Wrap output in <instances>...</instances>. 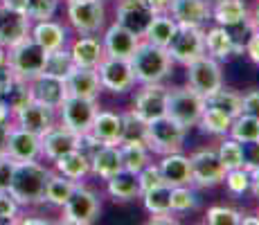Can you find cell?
<instances>
[{
    "instance_id": "1f68e13d",
    "label": "cell",
    "mask_w": 259,
    "mask_h": 225,
    "mask_svg": "<svg viewBox=\"0 0 259 225\" xmlns=\"http://www.w3.org/2000/svg\"><path fill=\"white\" fill-rule=\"evenodd\" d=\"M176 27H178V23L174 21L169 14H153L151 23H149L147 32H144V41L160 45V48H167L169 38L174 36Z\"/></svg>"
},
{
    "instance_id": "3957f363",
    "label": "cell",
    "mask_w": 259,
    "mask_h": 225,
    "mask_svg": "<svg viewBox=\"0 0 259 225\" xmlns=\"http://www.w3.org/2000/svg\"><path fill=\"white\" fill-rule=\"evenodd\" d=\"M185 126L171 119L169 115H162L158 119L147 122V133H144V144L149 151L167 156V153L181 151L183 142H185Z\"/></svg>"
},
{
    "instance_id": "f6af8a7d",
    "label": "cell",
    "mask_w": 259,
    "mask_h": 225,
    "mask_svg": "<svg viewBox=\"0 0 259 225\" xmlns=\"http://www.w3.org/2000/svg\"><path fill=\"white\" fill-rule=\"evenodd\" d=\"M59 0H27V16L29 21H50L57 14Z\"/></svg>"
},
{
    "instance_id": "ffe728a7",
    "label": "cell",
    "mask_w": 259,
    "mask_h": 225,
    "mask_svg": "<svg viewBox=\"0 0 259 225\" xmlns=\"http://www.w3.org/2000/svg\"><path fill=\"white\" fill-rule=\"evenodd\" d=\"M167 14L178 25L203 27V25L210 21V5L205 0H171Z\"/></svg>"
},
{
    "instance_id": "db71d44e",
    "label": "cell",
    "mask_w": 259,
    "mask_h": 225,
    "mask_svg": "<svg viewBox=\"0 0 259 225\" xmlns=\"http://www.w3.org/2000/svg\"><path fill=\"white\" fill-rule=\"evenodd\" d=\"M0 7H7L12 9V12H27V0H0Z\"/></svg>"
},
{
    "instance_id": "ab89813d",
    "label": "cell",
    "mask_w": 259,
    "mask_h": 225,
    "mask_svg": "<svg viewBox=\"0 0 259 225\" xmlns=\"http://www.w3.org/2000/svg\"><path fill=\"white\" fill-rule=\"evenodd\" d=\"M144 133H147V124L142 122L133 111L122 115V138H119V144L122 142H136V144H144ZM147 147V144H144Z\"/></svg>"
},
{
    "instance_id": "11a10c76",
    "label": "cell",
    "mask_w": 259,
    "mask_h": 225,
    "mask_svg": "<svg viewBox=\"0 0 259 225\" xmlns=\"http://www.w3.org/2000/svg\"><path fill=\"white\" fill-rule=\"evenodd\" d=\"M169 3H171V0H147L149 9H151L153 14H167L169 12Z\"/></svg>"
},
{
    "instance_id": "d6986e66",
    "label": "cell",
    "mask_w": 259,
    "mask_h": 225,
    "mask_svg": "<svg viewBox=\"0 0 259 225\" xmlns=\"http://www.w3.org/2000/svg\"><path fill=\"white\" fill-rule=\"evenodd\" d=\"M68 97H83V99H97L102 93V81L95 68H79L74 66L66 77Z\"/></svg>"
},
{
    "instance_id": "9a60e30c",
    "label": "cell",
    "mask_w": 259,
    "mask_h": 225,
    "mask_svg": "<svg viewBox=\"0 0 259 225\" xmlns=\"http://www.w3.org/2000/svg\"><path fill=\"white\" fill-rule=\"evenodd\" d=\"M153 18V12L149 9L147 0H119L117 3V21L122 27L133 32L136 36H144L149 23Z\"/></svg>"
},
{
    "instance_id": "5bb4252c",
    "label": "cell",
    "mask_w": 259,
    "mask_h": 225,
    "mask_svg": "<svg viewBox=\"0 0 259 225\" xmlns=\"http://www.w3.org/2000/svg\"><path fill=\"white\" fill-rule=\"evenodd\" d=\"M29 88H32V95L36 102L46 104V106L54 108V111L61 108V104L68 97L66 79L54 77V74H48V72H41L29 79Z\"/></svg>"
},
{
    "instance_id": "e7e4bbea",
    "label": "cell",
    "mask_w": 259,
    "mask_h": 225,
    "mask_svg": "<svg viewBox=\"0 0 259 225\" xmlns=\"http://www.w3.org/2000/svg\"><path fill=\"white\" fill-rule=\"evenodd\" d=\"M252 25H255V29H259V3H257V7H255V14H252Z\"/></svg>"
},
{
    "instance_id": "8fae6325",
    "label": "cell",
    "mask_w": 259,
    "mask_h": 225,
    "mask_svg": "<svg viewBox=\"0 0 259 225\" xmlns=\"http://www.w3.org/2000/svg\"><path fill=\"white\" fill-rule=\"evenodd\" d=\"M189 167H192V183L201 187H214L223 183L226 167L219 160V153L214 149H201V151L189 156Z\"/></svg>"
},
{
    "instance_id": "52a82bcc",
    "label": "cell",
    "mask_w": 259,
    "mask_h": 225,
    "mask_svg": "<svg viewBox=\"0 0 259 225\" xmlns=\"http://www.w3.org/2000/svg\"><path fill=\"white\" fill-rule=\"evenodd\" d=\"M99 212H102V203H99L97 194L93 189L83 187V185L77 183L72 196L63 205V216L61 223L68 225H91L99 218Z\"/></svg>"
},
{
    "instance_id": "7402d4cb",
    "label": "cell",
    "mask_w": 259,
    "mask_h": 225,
    "mask_svg": "<svg viewBox=\"0 0 259 225\" xmlns=\"http://www.w3.org/2000/svg\"><path fill=\"white\" fill-rule=\"evenodd\" d=\"M77 147H79V135L72 133L70 128L63 126V124L61 126H52L50 131L41 135V153H46L52 162Z\"/></svg>"
},
{
    "instance_id": "7dc6e473",
    "label": "cell",
    "mask_w": 259,
    "mask_h": 225,
    "mask_svg": "<svg viewBox=\"0 0 259 225\" xmlns=\"http://www.w3.org/2000/svg\"><path fill=\"white\" fill-rule=\"evenodd\" d=\"M18 203L7 189H0V223H16Z\"/></svg>"
},
{
    "instance_id": "6da1fadb",
    "label": "cell",
    "mask_w": 259,
    "mask_h": 225,
    "mask_svg": "<svg viewBox=\"0 0 259 225\" xmlns=\"http://www.w3.org/2000/svg\"><path fill=\"white\" fill-rule=\"evenodd\" d=\"M50 171L36 160L29 162H16L14 176L9 183L7 192L16 198L18 205H38L46 203V185H48Z\"/></svg>"
},
{
    "instance_id": "e0dca14e",
    "label": "cell",
    "mask_w": 259,
    "mask_h": 225,
    "mask_svg": "<svg viewBox=\"0 0 259 225\" xmlns=\"http://www.w3.org/2000/svg\"><path fill=\"white\" fill-rule=\"evenodd\" d=\"M29 23L32 21H29L27 14L0 7V45L9 50L16 43L25 41L29 36V29H32Z\"/></svg>"
},
{
    "instance_id": "484cf974",
    "label": "cell",
    "mask_w": 259,
    "mask_h": 225,
    "mask_svg": "<svg viewBox=\"0 0 259 225\" xmlns=\"http://www.w3.org/2000/svg\"><path fill=\"white\" fill-rule=\"evenodd\" d=\"M70 57H72V63L79 68H97V63L102 61L106 54H104L102 41L83 34V38H79V41L72 43Z\"/></svg>"
},
{
    "instance_id": "277c9868",
    "label": "cell",
    "mask_w": 259,
    "mask_h": 225,
    "mask_svg": "<svg viewBox=\"0 0 259 225\" xmlns=\"http://www.w3.org/2000/svg\"><path fill=\"white\" fill-rule=\"evenodd\" d=\"M46 59L48 52L41 48L32 36H27L25 41L16 43L14 48L7 50V66L16 77L21 79H32L36 74L43 72L46 68Z\"/></svg>"
},
{
    "instance_id": "ba28073f",
    "label": "cell",
    "mask_w": 259,
    "mask_h": 225,
    "mask_svg": "<svg viewBox=\"0 0 259 225\" xmlns=\"http://www.w3.org/2000/svg\"><path fill=\"white\" fill-rule=\"evenodd\" d=\"M95 70H97V74H99L102 88L111 90V93H115V95L126 93V90H131L133 83H136V74H133L128 59L104 57Z\"/></svg>"
},
{
    "instance_id": "816d5d0a",
    "label": "cell",
    "mask_w": 259,
    "mask_h": 225,
    "mask_svg": "<svg viewBox=\"0 0 259 225\" xmlns=\"http://www.w3.org/2000/svg\"><path fill=\"white\" fill-rule=\"evenodd\" d=\"M14 162L9 156H0V189H7L9 183H12V176H14Z\"/></svg>"
},
{
    "instance_id": "f35d334b",
    "label": "cell",
    "mask_w": 259,
    "mask_h": 225,
    "mask_svg": "<svg viewBox=\"0 0 259 225\" xmlns=\"http://www.w3.org/2000/svg\"><path fill=\"white\" fill-rule=\"evenodd\" d=\"M72 68H74V63H72L70 52H68L66 48H59V50H52V52H48L46 68H43V72L66 79L68 72H70Z\"/></svg>"
},
{
    "instance_id": "d4e9b609",
    "label": "cell",
    "mask_w": 259,
    "mask_h": 225,
    "mask_svg": "<svg viewBox=\"0 0 259 225\" xmlns=\"http://www.w3.org/2000/svg\"><path fill=\"white\" fill-rule=\"evenodd\" d=\"M88 133H93L102 144H119V138H122V115L97 111Z\"/></svg>"
},
{
    "instance_id": "9f6ffc18",
    "label": "cell",
    "mask_w": 259,
    "mask_h": 225,
    "mask_svg": "<svg viewBox=\"0 0 259 225\" xmlns=\"http://www.w3.org/2000/svg\"><path fill=\"white\" fill-rule=\"evenodd\" d=\"M151 223L158 225V223H167V225H176L178 218L171 216V212H160V214H151Z\"/></svg>"
},
{
    "instance_id": "f1b7e54d",
    "label": "cell",
    "mask_w": 259,
    "mask_h": 225,
    "mask_svg": "<svg viewBox=\"0 0 259 225\" xmlns=\"http://www.w3.org/2000/svg\"><path fill=\"white\" fill-rule=\"evenodd\" d=\"M108 194L113 201L126 203L133 198H140V183H138V173H131L126 169L117 171L115 176L108 178Z\"/></svg>"
},
{
    "instance_id": "d590c367",
    "label": "cell",
    "mask_w": 259,
    "mask_h": 225,
    "mask_svg": "<svg viewBox=\"0 0 259 225\" xmlns=\"http://www.w3.org/2000/svg\"><path fill=\"white\" fill-rule=\"evenodd\" d=\"M119 147V158H122V167L131 173H138L140 169H144L149 164V149L144 144L136 142H122Z\"/></svg>"
},
{
    "instance_id": "8992f818",
    "label": "cell",
    "mask_w": 259,
    "mask_h": 225,
    "mask_svg": "<svg viewBox=\"0 0 259 225\" xmlns=\"http://www.w3.org/2000/svg\"><path fill=\"white\" fill-rule=\"evenodd\" d=\"M165 50L171 57V61L181 63V66H189L192 61H196L198 57L205 54V32H203V27L178 25Z\"/></svg>"
},
{
    "instance_id": "6125c7cd",
    "label": "cell",
    "mask_w": 259,
    "mask_h": 225,
    "mask_svg": "<svg viewBox=\"0 0 259 225\" xmlns=\"http://www.w3.org/2000/svg\"><path fill=\"white\" fill-rule=\"evenodd\" d=\"M239 225H259V216H246V214H241V223Z\"/></svg>"
},
{
    "instance_id": "91938a15",
    "label": "cell",
    "mask_w": 259,
    "mask_h": 225,
    "mask_svg": "<svg viewBox=\"0 0 259 225\" xmlns=\"http://www.w3.org/2000/svg\"><path fill=\"white\" fill-rule=\"evenodd\" d=\"M250 189L255 192V196H259V167L250 169Z\"/></svg>"
},
{
    "instance_id": "cb8c5ba5",
    "label": "cell",
    "mask_w": 259,
    "mask_h": 225,
    "mask_svg": "<svg viewBox=\"0 0 259 225\" xmlns=\"http://www.w3.org/2000/svg\"><path fill=\"white\" fill-rule=\"evenodd\" d=\"M205 52L217 61H228L232 54H239V50L232 41V34L228 32V27L217 25V27L205 32Z\"/></svg>"
},
{
    "instance_id": "836d02e7",
    "label": "cell",
    "mask_w": 259,
    "mask_h": 225,
    "mask_svg": "<svg viewBox=\"0 0 259 225\" xmlns=\"http://www.w3.org/2000/svg\"><path fill=\"white\" fill-rule=\"evenodd\" d=\"M0 97L5 99V104H7L9 113L16 115L23 106H27V104L32 102L34 95H32V88H29V81H27V79H21V77H16V74H14L12 83H9L7 90H5Z\"/></svg>"
},
{
    "instance_id": "74e56055",
    "label": "cell",
    "mask_w": 259,
    "mask_h": 225,
    "mask_svg": "<svg viewBox=\"0 0 259 225\" xmlns=\"http://www.w3.org/2000/svg\"><path fill=\"white\" fill-rule=\"evenodd\" d=\"M230 138L237 140V142H250V140L259 138V119L250 117V115L239 113L230 124Z\"/></svg>"
},
{
    "instance_id": "6f0895ef",
    "label": "cell",
    "mask_w": 259,
    "mask_h": 225,
    "mask_svg": "<svg viewBox=\"0 0 259 225\" xmlns=\"http://www.w3.org/2000/svg\"><path fill=\"white\" fill-rule=\"evenodd\" d=\"M12 79H14V72L9 70V66H5V68H0V95L7 90V86L12 83Z\"/></svg>"
},
{
    "instance_id": "7bdbcfd3",
    "label": "cell",
    "mask_w": 259,
    "mask_h": 225,
    "mask_svg": "<svg viewBox=\"0 0 259 225\" xmlns=\"http://www.w3.org/2000/svg\"><path fill=\"white\" fill-rule=\"evenodd\" d=\"M196 207H198V196L187 185L171 187V212H189V209Z\"/></svg>"
},
{
    "instance_id": "03108f58",
    "label": "cell",
    "mask_w": 259,
    "mask_h": 225,
    "mask_svg": "<svg viewBox=\"0 0 259 225\" xmlns=\"http://www.w3.org/2000/svg\"><path fill=\"white\" fill-rule=\"evenodd\" d=\"M68 3H86V0H68Z\"/></svg>"
},
{
    "instance_id": "4316f807",
    "label": "cell",
    "mask_w": 259,
    "mask_h": 225,
    "mask_svg": "<svg viewBox=\"0 0 259 225\" xmlns=\"http://www.w3.org/2000/svg\"><path fill=\"white\" fill-rule=\"evenodd\" d=\"M122 169L124 167H122V158H119L117 144H104V147L91 158V171L104 180L115 176V173L122 171Z\"/></svg>"
},
{
    "instance_id": "2e32d148",
    "label": "cell",
    "mask_w": 259,
    "mask_h": 225,
    "mask_svg": "<svg viewBox=\"0 0 259 225\" xmlns=\"http://www.w3.org/2000/svg\"><path fill=\"white\" fill-rule=\"evenodd\" d=\"M7 156L14 162H29L41 156V135H34L21 126H9Z\"/></svg>"
},
{
    "instance_id": "7c38bea8",
    "label": "cell",
    "mask_w": 259,
    "mask_h": 225,
    "mask_svg": "<svg viewBox=\"0 0 259 225\" xmlns=\"http://www.w3.org/2000/svg\"><path fill=\"white\" fill-rule=\"evenodd\" d=\"M102 0H86V3H68V21L79 34H95L104 27Z\"/></svg>"
},
{
    "instance_id": "f5cc1de1",
    "label": "cell",
    "mask_w": 259,
    "mask_h": 225,
    "mask_svg": "<svg viewBox=\"0 0 259 225\" xmlns=\"http://www.w3.org/2000/svg\"><path fill=\"white\" fill-rule=\"evenodd\" d=\"M243 50H246V54L252 59V61L259 63V29H255V32L250 34V38L246 41Z\"/></svg>"
},
{
    "instance_id": "e575fe53",
    "label": "cell",
    "mask_w": 259,
    "mask_h": 225,
    "mask_svg": "<svg viewBox=\"0 0 259 225\" xmlns=\"http://www.w3.org/2000/svg\"><path fill=\"white\" fill-rule=\"evenodd\" d=\"M205 106L207 108H214V111H221L226 113L228 117L235 119L239 113H241V97L232 90H226V88H217L214 93L205 95Z\"/></svg>"
},
{
    "instance_id": "5b68a950",
    "label": "cell",
    "mask_w": 259,
    "mask_h": 225,
    "mask_svg": "<svg viewBox=\"0 0 259 225\" xmlns=\"http://www.w3.org/2000/svg\"><path fill=\"white\" fill-rule=\"evenodd\" d=\"M205 111V97L196 93L192 86L187 88H176L167 93V115L176 119L181 126H196Z\"/></svg>"
},
{
    "instance_id": "be15d7a7",
    "label": "cell",
    "mask_w": 259,
    "mask_h": 225,
    "mask_svg": "<svg viewBox=\"0 0 259 225\" xmlns=\"http://www.w3.org/2000/svg\"><path fill=\"white\" fill-rule=\"evenodd\" d=\"M5 66H7V48L0 45V68H5Z\"/></svg>"
},
{
    "instance_id": "f907efd6",
    "label": "cell",
    "mask_w": 259,
    "mask_h": 225,
    "mask_svg": "<svg viewBox=\"0 0 259 225\" xmlns=\"http://www.w3.org/2000/svg\"><path fill=\"white\" fill-rule=\"evenodd\" d=\"M241 113L259 119V90H250L246 97H241Z\"/></svg>"
},
{
    "instance_id": "ee69618b",
    "label": "cell",
    "mask_w": 259,
    "mask_h": 225,
    "mask_svg": "<svg viewBox=\"0 0 259 225\" xmlns=\"http://www.w3.org/2000/svg\"><path fill=\"white\" fill-rule=\"evenodd\" d=\"M223 180H226V187L230 189L235 196H241V194H246L248 189H250V171L243 167L239 169H228L226 176H223Z\"/></svg>"
},
{
    "instance_id": "60d3db41",
    "label": "cell",
    "mask_w": 259,
    "mask_h": 225,
    "mask_svg": "<svg viewBox=\"0 0 259 225\" xmlns=\"http://www.w3.org/2000/svg\"><path fill=\"white\" fill-rule=\"evenodd\" d=\"M230 124H232V117H228L226 113L221 111H214V108H207L203 111L201 119H198V126L207 133H214V135H226L230 131Z\"/></svg>"
},
{
    "instance_id": "bcb514c9",
    "label": "cell",
    "mask_w": 259,
    "mask_h": 225,
    "mask_svg": "<svg viewBox=\"0 0 259 225\" xmlns=\"http://www.w3.org/2000/svg\"><path fill=\"white\" fill-rule=\"evenodd\" d=\"M205 223L210 225H239L241 223V212L232 207H210L207 209Z\"/></svg>"
},
{
    "instance_id": "8d00e7d4",
    "label": "cell",
    "mask_w": 259,
    "mask_h": 225,
    "mask_svg": "<svg viewBox=\"0 0 259 225\" xmlns=\"http://www.w3.org/2000/svg\"><path fill=\"white\" fill-rule=\"evenodd\" d=\"M144 207L149 214H160V212H171V185L162 183L158 187H151L140 194Z\"/></svg>"
},
{
    "instance_id": "44dd1931",
    "label": "cell",
    "mask_w": 259,
    "mask_h": 225,
    "mask_svg": "<svg viewBox=\"0 0 259 225\" xmlns=\"http://www.w3.org/2000/svg\"><path fill=\"white\" fill-rule=\"evenodd\" d=\"M140 36H136L133 32H128L126 27H122L119 23H113L104 34V54L115 59H128L136 52Z\"/></svg>"
},
{
    "instance_id": "681fc988",
    "label": "cell",
    "mask_w": 259,
    "mask_h": 225,
    "mask_svg": "<svg viewBox=\"0 0 259 225\" xmlns=\"http://www.w3.org/2000/svg\"><path fill=\"white\" fill-rule=\"evenodd\" d=\"M241 153H243V169H255L259 167V138L250 142H241Z\"/></svg>"
},
{
    "instance_id": "4dcf8cb0",
    "label": "cell",
    "mask_w": 259,
    "mask_h": 225,
    "mask_svg": "<svg viewBox=\"0 0 259 225\" xmlns=\"http://www.w3.org/2000/svg\"><path fill=\"white\" fill-rule=\"evenodd\" d=\"M54 162H57L59 173H63V176L70 180H81L83 176L91 173V160L83 156L79 149H72V151L63 153V156L57 158Z\"/></svg>"
},
{
    "instance_id": "603a6c76",
    "label": "cell",
    "mask_w": 259,
    "mask_h": 225,
    "mask_svg": "<svg viewBox=\"0 0 259 225\" xmlns=\"http://www.w3.org/2000/svg\"><path fill=\"white\" fill-rule=\"evenodd\" d=\"M158 167H160L162 180H165L167 185H171V187L192 183V167H189V158L183 156L181 151H174V153L162 156Z\"/></svg>"
},
{
    "instance_id": "c3c4849f",
    "label": "cell",
    "mask_w": 259,
    "mask_h": 225,
    "mask_svg": "<svg viewBox=\"0 0 259 225\" xmlns=\"http://www.w3.org/2000/svg\"><path fill=\"white\" fill-rule=\"evenodd\" d=\"M138 183H140V192H147V189L162 185L165 180H162L160 167H158V164H151V162H149L147 167L138 171Z\"/></svg>"
},
{
    "instance_id": "b9f144b4",
    "label": "cell",
    "mask_w": 259,
    "mask_h": 225,
    "mask_svg": "<svg viewBox=\"0 0 259 225\" xmlns=\"http://www.w3.org/2000/svg\"><path fill=\"white\" fill-rule=\"evenodd\" d=\"M219 160H221V164L228 169H239L243 167V153H241V142H237V140H223L221 147H219Z\"/></svg>"
},
{
    "instance_id": "680465c9",
    "label": "cell",
    "mask_w": 259,
    "mask_h": 225,
    "mask_svg": "<svg viewBox=\"0 0 259 225\" xmlns=\"http://www.w3.org/2000/svg\"><path fill=\"white\" fill-rule=\"evenodd\" d=\"M7 138H9V124H0V156H7Z\"/></svg>"
},
{
    "instance_id": "d6a6232c",
    "label": "cell",
    "mask_w": 259,
    "mask_h": 225,
    "mask_svg": "<svg viewBox=\"0 0 259 225\" xmlns=\"http://www.w3.org/2000/svg\"><path fill=\"white\" fill-rule=\"evenodd\" d=\"M77 180L66 178L63 173H50L48 185H46V203L54 205V207H63L66 201L72 196Z\"/></svg>"
},
{
    "instance_id": "30bf717a",
    "label": "cell",
    "mask_w": 259,
    "mask_h": 225,
    "mask_svg": "<svg viewBox=\"0 0 259 225\" xmlns=\"http://www.w3.org/2000/svg\"><path fill=\"white\" fill-rule=\"evenodd\" d=\"M97 102L83 97H66L61 104V124L68 126L72 133L83 135L91 131V124L97 115Z\"/></svg>"
},
{
    "instance_id": "83f0119b",
    "label": "cell",
    "mask_w": 259,
    "mask_h": 225,
    "mask_svg": "<svg viewBox=\"0 0 259 225\" xmlns=\"http://www.w3.org/2000/svg\"><path fill=\"white\" fill-rule=\"evenodd\" d=\"M29 36L41 45L46 52L63 48V45H66V38H68L66 29L54 21H36V25L29 29Z\"/></svg>"
},
{
    "instance_id": "f546056e",
    "label": "cell",
    "mask_w": 259,
    "mask_h": 225,
    "mask_svg": "<svg viewBox=\"0 0 259 225\" xmlns=\"http://www.w3.org/2000/svg\"><path fill=\"white\" fill-rule=\"evenodd\" d=\"M210 16L223 27H232L243 18H248V9L243 0H217L210 9Z\"/></svg>"
},
{
    "instance_id": "94428289",
    "label": "cell",
    "mask_w": 259,
    "mask_h": 225,
    "mask_svg": "<svg viewBox=\"0 0 259 225\" xmlns=\"http://www.w3.org/2000/svg\"><path fill=\"white\" fill-rule=\"evenodd\" d=\"M9 119V108H7V104H5V99L0 97V124H5Z\"/></svg>"
},
{
    "instance_id": "ac0fdd59",
    "label": "cell",
    "mask_w": 259,
    "mask_h": 225,
    "mask_svg": "<svg viewBox=\"0 0 259 225\" xmlns=\"http://www.w3.org/2000/svg\"><path fill=\"white\" fill-rule=\"evenodd\" d=\"M16 124L34 135H43L54 126V108L32 99L27 106H23L21 111L16 113Z\"/></svg>"
},
{
    "instance_id": "7a4b0ae2",
    "label": "cell",
    "mask_w": 259,
    "mask_h": 225,
    "mask_svg": "<svg viewBox=\"0 0 259 225\" xmlns=\"http://www.w3.org/2000/svg\"><path fill=\"white\" fill-rule=\"evenodd\" d=\"M131 70L136 74V81L140 83H160L162 79L171 72V57L167 54L165 48L160 45H153L149 41L138 43L136 52L128 57Z\"/></svg>"
},
{
    "instance_id": "9c48e42d",
    "label": "cell",
    "mask_w": 259,
    "mask_h": 225,
    "mask_svg": "<svg viewBox=\"0 0 259 225\" xmlns=\"http://www.w3.org/2000/svg\"><path fill=\"white\" fill-rule=\"evenodd\" d=\"M187 81L196 93H201L205 97V95H210L223 86L221 66H219L217 59L203 54V57H198L196 61H192L187 66Z\"/></svg>"
},
{
    "instance_id": "4fadbf2b",
    "label": "cell",
    "mask_w": 259,
    "mask_h": 225,
    "mask_svg": "<svg viewBox=\"0 0 259 225\" xmlns=\"http://www.w3.org/2000/svg\"><path fill=\"white\" fill-rule=\"evenodd\" d=\"M167 93L169 90L162 86V83H144V88L136 95L133 113H136L144 124L167 115Z\"/></svg>"
}]
</instances>
